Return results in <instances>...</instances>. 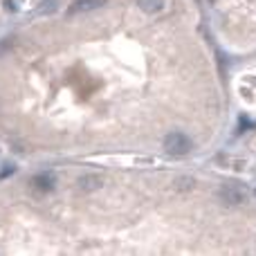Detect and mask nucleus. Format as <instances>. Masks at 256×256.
<instances>
[{
  "label": "nucleus",
  "instance_id": "obj_1",
  "mask_svg": "<svg viewBox=\"0 0 256 256\" xmlns=\"http://www.w3.org/2000/svg\"><path fill=\"white\" fill-rule=\"evenodd\" d=\"M164 150H166L168 155H173V158H184L191 150L189 135H184V132H180V130L168 132V135L164 137Z\"/></svg>",
  "mask_w": 256,
  "mask_h": 256
},
{
  "label": "nucleus",
  "instance_id": "obj_8",
  "mask_svg": "<svg viewBox=\"0 0 256 256\" xmlns=\"http://www.w3.org/2000/svg\"><path fill=\"white\" fill-rule=\"evenodd\" d=\"M58 0H48V2H43V9L40 12H54V4H56Z\"/></svg>",
  "mask_w": 256,
  "mask_h": 256
},
{
  "label": "nucleus",
  "instance_id": "obj_3",
  "mask_svg": "<svg viewBox=\"0 0 256 256\" xmlns=\"http://www.w3.org/2000/svg\"><path fill=\"white\" fill-rule=\"evenodd\" d=\"M106 0H74V2L68 7V16H74V14H84V12H92V9L102 7Z\"/></svg>",
  "mask_w": 256,
  "mask_h": 256
},
{
  "label": "nucleus",
  "instance_id": "obj_9",
  "mask_svg": "<svg viewBox=\"0 0 256 256\" xmlns=\"http://www.w3.org/2000/svg\"><path fill=\"white\" fill-rule=\"evenodd\" d=\"M9 173H14V166H12V164H7V166H4V171L0 173V180H2V178H7Z\"/></svg>",
  "mask_w": 256,
  "mask_h": 256
},
{
  "label": "nucleus",
  "instance_id": "obj_5",
  "mask_svg": "<svg viewBox=\"0 0 256 256\" xmlns=\"http://www.w3.org/2000/svg\"><path fill=\"white\" fill-rule=\"evenodd\" d=\"M102 184H104V180L99 176H84V178H79V186H81V189H86V191H94V189H99Z\"/></svg>",
  "mask_w": 256,
  "mask_h": 256
},
{
  "label": "nucleus",
  "instance_id": "obj_4",
  "mask_svg": "<svg viewBox=\"0 0 256 256\" xmlns=\"http://www.w3.org/2000/svg\"><path fill=\"white\" fill-rule=\"evenodd\" d=\"M220 196H222V200H225L227 204H240L245 200V194L238 189V186H222L220 189Z\"/></svg>",
  "mask_w": 256,
  "mask_h": 256
},
{
  "label": "nucleus",
  "instance_id": "obj_7",
  "mask_svg": "<svg viewBox=\"0 0 256 256\" xmlns=\"http://www.w3.org/2000/svg\"><path fill=\"white\" fill-rule=\"evenodd\" d=\"M12 43H14L12 38H0V56H2L4 52H9V50H12Z\"/></svg>",
  "mask_w": 256,
  "mask_h": 256
},
{
  "label": "nucleus",
  "instance_id": "obj_2",
  "mask_svg": "<svg viewBox=\"0 0 256 256\" xmlns=\"http://www.w3.org/2000/svg\"><path fill=\"white\" fill-rule=\"evenodd\" d=\"M32 186H34L36 191H40V194H48V191H52L54 186H56V176L54 173H38V176L32 178Z\"/></svg>",
  "mask_w": 256,
  "mask_h": 256
},
{
  "label": "nucleus",
  "instance_id": "obj_6",
  "mask_svg": "<svg viewBox=\"0 0 256 256\" xmlns=\"http://www.w3.org/2000/svg\"><path fill=\"white\" fill-rule=\"evenodd\" d=\"M135 2H137V7L146 14H155L164 7V0H135Z\"/></svg>",
  "mask_w": 256,
  "mask_h": 256
}]
</instances>
